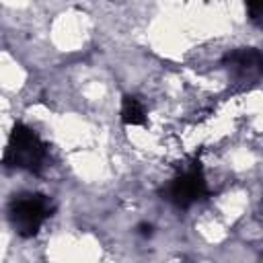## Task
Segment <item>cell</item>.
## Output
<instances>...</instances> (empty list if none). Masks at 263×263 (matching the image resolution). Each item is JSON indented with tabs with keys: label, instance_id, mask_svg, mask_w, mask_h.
Returning <instances> with one entry per match:
<instances>
[{
	"label": "cell",
	"instance_id": "6da1fadb",
	"mask_svg": "<svg viewBox=\"0 0 263 263\" xmlns=\"http://www.w3.org/2000/svg\"><path fill=\"white\" fill-rule=\"evenodd\" d=\"M47 158V148L41 138L27 125L16 123L10 132L8 146L4 152V164L12 168H23L31 173H39Z\"/></svg>",
	"mask_w": 263,
	"mask_h": 263
},
{
	"label": "cell",
	"instance_id": "7a4b0ae2",
	"mask_svg": "<svg viewBox=\"0 0 263 263\" xmlns=\"http://www.w3.org/2000/svg\"><path fill=\"white\" fill-rule=\"evenodd\" d=\"M51 214H53V203L47 195L41 193L18 195L8 205V220L16 230V234L23 238L35 236Z\"/></svg>",
	"mask_w": 263,
	"mask_h": 263
},
{
	"label": "cell",
	"instance_id": "3957f363",
	"mask_svg": "<svg viewBox=\"0 0 263 263\" xmlns=\"http://www.w3.org/2000/svg\"><path fill=\"white\" fill-rule=\"evenodd\" d=\"M166 193H168V199L177 208H189V205L197 203L199 199H203L208 195V185H205L201 168L197 164H193L191 168L183 171L179 177L173 179Z\"/></svg>",
	"mask_w": 263,
	"mask_h": 263
},
{
	"label": "cell",
	"instance_id": "277c9868",
	"mask_svg": "<svg viewBox=\"0 0 263 263\" xmlns=\"http://www.w3.org/2000/svg\"><path fill=\"white\" fill-rule=\"evenodd\" d=\"M230 72L240 80H255L263 74V53L257 49H238L224 58Z\"/></svg>",
	"mask_w": 263,
	"mask_h": 263
},
{
	"label": "cell",
	"instance_id": "5b68a950",
	"mask_svg": "<svg viewBox=\"0 0 263 263\" xmlns=\"http://www.w3.org/2000/svg\"><path fill=\"white\" fill-rule=\"evenodd\" d=\"M121 121L125 125H144L146 123V111L144 105L136 97H125L121 103Z\"/></svg>",
	"mask_w": 263,
	"mask_h": 263
},
{
	"label": "cell",
	"instance_id": "8992f818",
	"mask_svg": "<svg viewBox=\"0 0 263 263\" xmlns=\"http://www.w3.org/2000/svg\"><path fill=\"white\" fill-rule=\"evenodd\" d=\"M253 18H263V0H245Z\"/></svg>",
	"mask_w": 263,
	"mask_h": 263
},
{
	"label": "cell",
	"instance_id": "52a82bcc",
	"mask_svg": "<svg viewBox=\"0 0 263 263\" xmlns=\"http://www.w3.org/2000/svg\"><path fill=\"white\" fill-rule=\"evenodd\" d=\"M138 228H140V234H142V236H150V234H152V226H150V224H140Z\"/></svg>",
	"mask_w": 263,
	"mask_h": 263
}]
</instances>
